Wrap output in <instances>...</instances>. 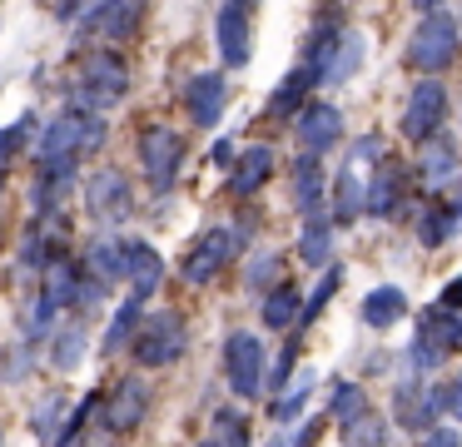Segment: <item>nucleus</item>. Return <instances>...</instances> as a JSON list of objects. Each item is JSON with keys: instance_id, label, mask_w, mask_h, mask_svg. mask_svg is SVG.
Listing matches in <instances>:
<instances>
[{"instance_id": "1", "label": "nucleus", "mask_w": 462, "mask_h": 447, "mask_svg": "<svg viewBox=\"0 0 462 447\" xmlns=\"http://www.w3.org/2000/svg\"><path fill=\"white\" fill-rule=\"evenodd\" d=\"M418 25H412V40L402 50V65L412 70L418 79H438L442 70L457 60L462 50V25L448 5H418Z\"/></svg>"}, {"instance_id": "2", "label": "nucleus", "mask_w": 462, "mask_h": 447, "mask_svg": "<svg viewBox=\"0 0 462 447\" xmlns=\"http://www.w3.org/2000/svg\"><path fill=\"white\" fill-rule=\"evenodd\" d=\"M95 149H105V119L85 109H60L35 139V164H60V159L80 164V154H95Z\"/></svg>"}, {"instance_id": "3", "label": "nucleus", "mask_w": 462, "mask_h": 447, "mask_svg": "<svg viewBox=\"0 0 462 447\" xmlns=\"http://www.w3.org/2000/svg\"><path fill=\"white\" fill-rule=\"evenodd\" d=\"M125 89H130V65L115 50H95L80 65V79H75V109L105 115V109H115L125 99Z\"/></svg>"}, {"instance_id": "4", "label": "nucleus", "mask_w": 462, "mask_h": 447, "mask_svg": "<svg viewBox=\"0 0 462 447\" xmlns=\"http://www.w3.org/2000/svg\"><path fill=\"white\" fill-rule=\"evenodd\" d=\"M130 353H134L140 368H174L184 353H189V323H184V313H174V308L144 313Z\"/></svg>"}, {"instance_id": "5", "label": "nucleus", "mask_w": 462, "mask_h": 447, "mask_svg": "<svg viewBox=\"0 0 462 447\" xmlns=\"http://www.w3.org/2000/svg\"><path fill=\"white\" fill-rule=\"evenodd\" d=\"M239 248H244V238L234 234L229 224H214V228H204L199 238H194L189 248H184V258H180V278L189 288H204V284H214V278L224 274V268L239 258Z\"/></svg>"}, {"instance_id": "6", "label": "nucleus", "mask_w": 462, "mask_h": 447, "mask_svg": "<svg viewBox=\"0 0 462 447\" xmlns=\"http://www.w3.org/2000/svg\"><path fill=\"white\" fill-rule=\"evenodd\" d=\"M448 413V383L432 377H402L393 383V417L402 433H438V417Z\"/></svg>"}, {"instance_id": "7", "label": "nucleus", "mask_w": 462, "mask_h": 447, "mask_svg": "<svg viewBox=\"0 0 462 447\" xmlns=\"http://www.w3.org/2000/svg\"><path fill=\"white\" fill-rule=\"evenodd\" d=\"M189 159V144H184L180 129L170 125H144L140 129V164H144V179H150L154 194H170L180 184V169Z\"/></svg>"}, {"instance_id": "8", "label": "nucleus", "mask_w": 462, "mask_h": 447, "mask_svg": "<svg viewBox=\"0 0 462 447\" xmlns=\"http://www.w3.org/2000/svg\"><path fill=\"white\" fill-rule=\"evenodd\" d=\"M85 214H90L105 234H120V224L134 214V184L125 179V169L105 164L85 179Z\"/></svg>"}, {"instance_id": "9", "label": "nucleus", "mask_w": 462, "mask_h": 447, "mask_svg": "<svg viewBox=\"0 0 462 447\" xmlns=\"http://www.w3.org/2000/svg\"><path fill=\"white\" fill-rule=\"evenodd\" d=\"M448 89H442V79H418V85L408 89V105H402L398 115V129L408 144H428V139L442 135V125H448Z\"/></svg>"}, {"instance_id": "10", "label": "nucleus", "mask_w": 462, "mask_h": 447, "mask_svg": "<svg viewBox=\"0 0 462 447\" xmlns=\"http://www.w3.org/2000/svg\"><path fill=\"white\" fill-rule=\"evenodd\" d=\"M263 373H269V358H263L259 333H229L224 338V377H229V393L239 403L263 397Z\"/></svg>"}, {"instance_id": "11", "label": "nucleus", "mask_w": 462, "mask_h": 447, "mask_svg": "<svg viewBox=\"0 0 462 447\" xmlns=\"http://www.w3.org/2000/svg\"><path fill=\"white\" fill-rule=\"evenodd\" d=\"M150 403H154V387L144 383L140 373H125L120 383H110L100 397V433H110V437L134 433V427L144 423V413H150Z\"/></svg>"}, {"instance_id": "12", "label": "nucleus", "mask_w": 462, "mask_h": 447, "mask_svg": "<svg viewBox=\"0 0 462 447\" xmlns=\"http://www.w3.org/2000/svg\"><path fill=\"white\" fill-rule=\"evenodd\" d=\"M343 129H348L343 109L333 105V99H319V95H313L309 105L293 115V144H299V154L323 159L333 144H343Z\"/></svg>"}, {"instance_id": "13", "label": "nucleus", "mask_w": 462, "mask_h": 447, "mask_svg": "<svg viewBox=\"0 0 462 447\" xmlns=\"http://www.w3.org/2000/svg\"><path fill=\"white\" fill-rule=\"evenodd\" d=\"M408 179H412V169L402 164V159L383 154L378 164H373V174H363V184H368V194H363V219H393L398 214V204L408 199Z\"/></svg>"}, {"instance_id": "14", "label": "nucleus", "mask_w": 462, "mask_h": 447, "mask_svg": "<svg viewBox=\"0 0 462 447\" xmlns=\"http://www.w3.org/2000/svg\"><path fill=\"white\" fill-rule=\"evenodd\" d=\"M60 258H70V238H65L60 219H31V228H25V238H21V254H15L21 274L45 278Z\"/></svg>"}, {"instance_id": "15", "label": "nucleus", "mask_w": 462, "mask_h": 447, "mask_svg": "<svg viewBox=\"0 0 462 447\" xmlns=\"http://www.w3.org/2000/svg\"><path fill=\"white\" fill-rule=\"evenodd\" d=\"M214 40H219V60L229 70H244L254 60V5H229L214 10Z\"/></svg>"}, {"instance_id": "16", "label": "nucleus", "mask_w": 462, "mask_h": 447, "mask_svg": "<svg viewBox=\"0 0 462 447\" xmlns=\"http://www.w3.org/2000/svg\"><path fill=\"white\" fill-rule=\"evenodd\" d=\"M229 109V79L219 70H194L189 85H184V115L194 119L199 129H214Z\"/></svg>"}, {"instance_id": "17", "label": "nucleus", "mask_w": 462, "mask_h": 447, "mask_svg": "<svg viewBox=\"0 0 462 447\" xmlns=\"http://www.w3.org/2000/svg\"><path fill=\"white\" fill-rule=\"evenodd\" d=\"M125 284H130V298L150 303L164 284V254L150 244V238H130L125 244Z\"/></svg>"}, {"instance_id": "18", "label": "nucleus", "mask_w": 462, "mask_h": 447, "mask_svg": "<svg viewBox=\"0 0 462 447\" xmlns=\"http://www.w3.org/2000/svg\"><path fill=\"white\" fill-rule=\"evenodd\" d=\"M140 20H144V5H134V0H125V5H85L80 35H95V40H105V45H120V40H130L134 30H140Z\"/></svg>"}, {"instance_id": "19", "label": "nucleus", "mask_w": 462, "mask_h": 447, "mask_svg": "<svg viewBox=\"0 0 462 447\" xmlns=\"http://www.w3.org/2000/svg\"><path fill=\"white\" fill-rule=\"evenodd\" d=\"M80 184V164L60 159V164H35V184H31V204L41 209V219H55V209L75 194Z\"/></svg>"}, {"instance_id": "20", "label": "nucleus", "mask_w": 462, "mask_h": 447, "mask_svg": "<svg viewBox=\"0 0 462 447\" xmlns=\"http://www.w3.org/2000/svg\"><path fill=\"white\" fill-rule=\"evenodd\" d=\"M125 244H130L125 234H105V228H100V234H90V238H85V248H80V268L95 278V284H105V288L120 284V278H125Z\"/></svg>"}, {"instance_id": "21", "label": "nucleus", "mask_w": 462, "mask_h": 447, "mask_svg": "<svg viewBox=\"0 0 462 447\" xmlns=\"http://www.w3.org/2000/svg\"><path fill=\"white\" fill-rule=\"evenodd\" d=\"M273 169H279V154H273L269 144L239 149V154H234V169H229V194L234 199H254L273 179Z\"/></svg>"}, {"instance_id": "22", "label": "nucleus", "mask_w": 462, "mask_h": 447, "mask_svg": "<svg viewBox=\"0 0 462 447\" xmlns=\"http://www.w3.org/2000/svg\"><path fill=\"white\" fill-rule=\"evenodd\" d=\"M457 164H462V149H457V139L452 135H438V139H428V144L418 149V184H428V189H442V184H452L457 179Z\"/></svg>"}, {"instance_id": "23", "label": "nucleus", "mask_w": 462, "mask_h": 447, "mask_svg": "<svg viewBox=\"0 0 462 447\" xmlns=\"http://www.w3.org/2000/svg\"><path fill=\"white\" fill-rule=\"evenodd\" d=\"M363 194H368V184H363V169L343 164L338 174H333V184H328V219H333V228L358 224V219H363Z\"/></svg>"}, {"instance_id": "24", "label": "nucleus", "mask_w": 462, "mask_h": 447, "mask_svg": "<svg viewBox=\"0 0 462 447\" xmlns=\"http://www.w3.org/2000/svg\"><path fill=\"white\" fill-rule=\"evenodd\" d=\"M289 179H293V204L303 209V219L319 214V209L328 204V174H323V159H313V154H293Z\"/></svg>"}, {"instance_id": "25", "label": "nucleus", "mask_w": 462, "mask_h": 447, "mask_svg": "<svg viewBox=\"0 0 462 447\" xmlns=\"http://www.w3.org/2000/svg\"><path fill=\"white\" fill-rule=\"evenodd\" d=\"M313 89H319V70H309V65H293L289 75L273 85V95H269V109L263 115L269 119H289V115H299L303 105L313 99Z\"/></svg>"}, {"instance_id": "26", "label": "nucleus", "mask_w": 462, "mask_h": 447, "mask_svg": "<svg viewBox=\"0 0 462 447\" xmlns=\"http://www.w3.org/2000/svg\"><path fill=\"white\" fill-rule=\"evenodd\" d=\"M418 343H428L432 353H462V313H448V308H422L418 313Z\"/></svg>"}, {"instance_id": "27", "label": "nucleus", "mask_w": 462, "mask_h": 447, "mask_svg": "<svg viewBox=\"0 0 462 447\" xmlns=\"http://www.w3.org/2000/svg\"><path fill=\"white\" fill-rule=\"evenodd\" d=\"M358 318H363V328H393L398 318H408V293H402L398 284H378V288H368L363 293V303H358Z\"/></svg>"}, {"instance_id": "28", "label": "nucleus", "mask_w": 462, "mask_h": 447, "mask_svg": "<svg viewBox=\"0 0 462 447\" xmlns=\"http://www.w3.org/2000/svg\"><path fill=\"white\" fill-rule=\"evenodd\" d=\"M333 219H328V209H319V214H309L303 219V228H299V258L309 268H328L333 264Z\"/></svg>"}, {"instance_id": "29", "label": "nucleus", "mask_w": 462, "mask_h": 447, "mask_svg": "<svg viewBox=\"0 0 462 447\" xmlns=\"http://www.w3.org/2000/svg\"><path fill=\"white\" fill-rule=\"evenodd\" d=\"M457 209L452 204H442V199H432V204H422V214H418V244L422 248H448L452 244V234H457Z\"/></svg>"}, {"instance_id": "30", "label": "nucleus", "mask_w": 462, "mask_h": 447, "mask_svg": "<svg viewBox=\"0 0 462 447\" xmlns=\"http://www.w3.org/2000/svg\"><path fill=\"white\" fill-rule=\"evenodd\" d=\"M299 308H303V293L293 284H273L269 293H263V303H259V318H263V328H273V333H283V328H293L299 323Z\"/></svg>"}, {"instance_id": "31", "label": "nucleus", "mask_w": 462, "mask_h": 447, "mask_svg": "<svg viewBox=\"0 0 462 447\" xmlns=\"http://www.w3.org/2000/svg\"><path fill=\"white\" fill-rule=\"evenodd\" d=\"M85 353H90V333H85L80 318H75V323H60L51 333V363L60 368V373H75V368L85 363Z\"/></svg>"}, {"instance_id": "32", "label": "nucleus", "mask_w": 462, "mask_h": 447, "mask_svg": "<svg viewBox=\"0 0 462 447\" xmlns=\"http://www.w3.org/2000/svg\"><path fill=\"white\" fill-rule=\"evenodd\" d=\"M140 323H144V303H140V298H125V303L115 308V318H110V328H105V338H100V353L115 358L120 348H130L134 333H140Z\"/></svg>"}, {"instance_id": "33", "label": "nucleus", "mask_w": 462, "mask_h": 447, "mask_svg": "<svg viewBox=\"0 0 462 447\" xmlns=\"http://www.w3.org/2000/svg\"><path fill=\"white\" fill-rule=\"evenodd\" d=\"M65 417H70V403H65V393H45L41 407L31 413V433L41 437V447H55V442H60Z\"/></svg>"}, {"instance_id": "34", "label": "nucleus", "mask_w": 462, "mask_h": 447, "mask_svg": "<svg viewBox=\"0 0 462 447\" xmlns=\"http://www.w3.org/2000/svg\"><path fill=\"white\" fill-rule=\"evenodd\" d=\"M55 318H60V308L51 303L45 293H31L25 298V308H21V333H25V343H45V338L55 333Z\"/></svg>"}, {"instance_id": "35", "label": "nucleus", "mask_w": 462, "mask_h": 447, "mask_svg": "<svg viewBox=\"0 0 462 447\" xmlns=\"http://www.w3.org/2000/svg\"><path fill=\"white\" fill-rule=\"evenodd\" d=\"M313 383H319V373H299V377H293V383H289V387H283V393L269 403V417H273V423H279V427H289L293 417L303 413V403H309Z\"/></svg>"}, {"instance_id": "36", "label": "nucleus", "mask_w": 462, "mask_h": 447, "mask_svg": "<svg viewBox=\"0 0 462 447\" xmlns=\"http://www.w3.org/2000/svg\"><path fill=\"white\" fill-rule=\"evenodd\" d=\"M368 413V393H363V383H348V377H338L333 383V397H328V423L348 427L353 417Z\"/></svg>"}, {"instance_id": "37", "label": "nucleus", "mask_w": 462, "mask_h": 447, "mask_svg": "<svg viewBox=\"0 0 462 447\" xmlns=\"http://www.w3.org/2000/svg\"><path fill=\"white\" fill-rule=\"evenodd\" d=\"M279 248H259V254L249 258V264H244V288H249V293H269L273 284H279Z\"/></svg>"}, {"instance_id": "38", "label": "nucleus", "mask_w": 462, "mask_h": 447, "mask_svg": "<svg viewBox=\"0 0 462 447\" xmlns=\"http://www.w3.org/2000/svg\"><path fill=\"white\" fill-rule=\"evenodd\" d=\"M249 417L239 407H219L214 413V447H249Z\"/></svg>"}, {"instance_id": "39", "label": "nucleus", "mask_w": 462, "mask_h": 447, "mask_svg": "<svg viewBox=\"0 0 462 447\" xmlns=\"http://www.w3.org/2000/svg\"><path fill=\"white\" fill-rule=\"evenodd\" d=\"M338 284H343V268H338V264H328V268H323V284L313 288L309 298H303V308H299V323H293V328H309L313 318H319L323 308H328V298L338 293Z\"/></svg>"}, {"instance_id": "40", "label": "nucleus", "mask_w": 462, "mask_h": 447, "mask_svg": "<svg viewBox=\"0 0 462 447\" xmlns=\"http://www.w3.org/2000/svg\"><path fill=\"white\" fill-rule=\"evenodd\" d=\"M343 447H388V423L378 413H363L343 427Z\"/></svg>"}, {"instance_id": "41", "label": "nucleus", "mask_w": 462, "mask_h": 447, "mask_svg": "<svg viewBox=\"0 0 462 447\" xmlns=\"http://www.w3.org/2000/svg\"><path fill=\"white\" fill-rule=\"evenodd\" d=\"M31 363H35V348L31 343H25V338H21V343H11V348H5V353H0V383H25V377H31Z\"/></svg>"}, {"instance_id": "42", "label": "nucleus", "mask_w": 462, "mask_h": 447, "mask_svg": "<svg viewBox=\"0 0 462 447\" xmlns=\"http://www.w3.org/2000/svg\"><path fill=\"white\" fill-rule=\"evenodd\" d=\"M293 363H299V343H283V353L269 363V373H263V393L269 397H279L283 387L293 383Z\"/></svg>"}, {"instance_id": "43", "label": "nucleus", "mask_w": 462, "mask_h": 447, "mask_svg": "<svg viewBox=\"0 0 462 447\" xmlns=\"http://www.w3.org/2000/svg\"><path fill=\"white\" fill-rule=\"evenodd\" d=\"M31 125H35V119L25 115V119H15V125L0 129V169H5L15 154H21V144H25V135H31Z\"/></svg>"}, {"instance_id": "44", "label": "nucleus", "mask_w": 462, "mask_h": 447, "mask_svg": "<svg viewBox=\"0 0 462 447\" xmlns=\"http://www.w3.org/2000/svg\"><path fill=\"white\" fill-rule=\"evenodd\" d=\"M383 154H388L383 135H358V144L348 149V164H353V169H368V164H378Z\"/></svg>"}, {"instance_id": "45", "label": "nucleus", "mask_w": 462, "mask_h": 447, "mask_svg": "<svg viewBox=\"0 0 462 447\" xmlns=\"http://www.w3.org/2000/svg\"><path fill=\"white\" fill-rule=\"evenodd\" d=\"M323 427H328V413H313V417H303V427L289 437V442H293V447H313V442L323 437Z\"/></svg>"}, {"instance_id": "46", "label": "nucleus", "mask_w": 462, "mask_h": 447, "mask_svg": "<svg viewBox=\"0 0 462 447\" xmlns=\"http://www.w3.org/2000/svg\"><path fill=\"white\" fill-rule=\"evenodd\" d=\"M438 308H448V313H462V274L442 284V293H438Z\"/></svg>"}, {"instance_id": "47", "label": "nucleus", "mask_w": 462, "mask_h": 447, "mask_svg": "<svg viewBox=\"0 0 462 447\" xmlns=\"http://www.w3.org/2000/svg\"><path fill=\"white\" fill-rule=\"evenodd\" d=\"M448 417H452V423H462V373L448 383Z\"/></svg>"}, {"instance_id": "48", "label": "nucleus", "mask_w": 462, "mask_h": 447, "mask_svg": "<svg viewBox=\"0 0 462 447\" xmlns=\"http://www.w3.org/2000/svg\"><path fill=\"white\" fill-rule=\"evenodd\" d=\"M428 447H462V437H457V427H438V433L428 437Z\"/></svg>"}, {"instance_id": "49", "label": "nucleus", "mask_w": 462, "mask_h": 447, "mask_svg": "<svg viewBox=\"0 0 462 447\" xmlns=\"http://www.w3.org/2000/svg\"><path fill=\"white\" fill-rule=\"evenodd\" d=\"M209 159H214V164H219V169H234V139H219Z\"/></svg>"}, {"instance_id": "50", "label": "nucleus", "mask_w": 462, "mask_h": 447, "mask_svg": "<svg viewBox=\"0 0 462 447\" xmlns=\"http://www.w3.org/2000/svg\"><path fill=\"white\" fill-rule=\"evenodd\" d=\"M75 447H115V437H110V433H85Z\"/></svg>"}, {"instance_id": "51", "label": "nucleus", "mask_w": 462, "mask_h": 447, "mask_svg": "<svg viewBox=\"0 0 462 447\" xmlns=\"http://www.w3.org/2000/svg\"><path fill=\"white\" fill-rule=\"evenodd\" d=\"M199 447H214V437H204V442H199Z\"/></svg>"}, {"instance_id": "52", "label": "nucleus", "mask_w": 462, "mask_h": 447, "mask_svg": "<svg viewBox=\"0 0 462 447\" xmlns=\"http://www.w3.org/2000/svg\"><path fill=\"white\" fill-rule=\"evenodd\" d=\"M0 447H5V437H0Z\"/></svg>"}]
</instances>
